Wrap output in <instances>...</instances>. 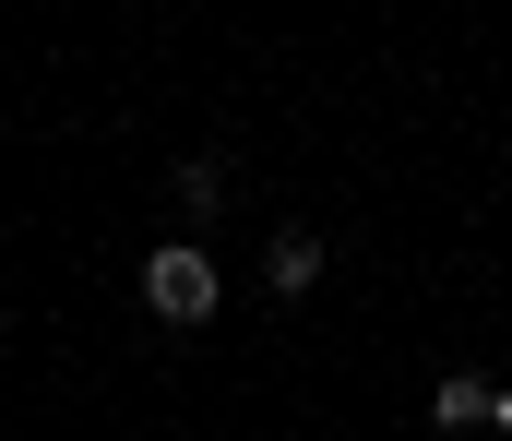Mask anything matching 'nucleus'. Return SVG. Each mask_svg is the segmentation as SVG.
Listing matches in <instances>:
<instances>
[{"mask_svg":"<svg viewBox=\"0 0 512 441\" xmlns=\"http://www.w3.org/2000/svg\"><path fill=\"white\" fill-rule=\"evenodd\" d=\"M143 298H155L167 322H215V263H203L191 239H167V251L143 263Z\"/></svg>","mask_w":512,"mask_h":441,"instance_id":"nucleus-1","label":"nucleus"},{"mask_svg":"<svg viewBox=\"0 0 512 441\" xmlns=\"http://www.w3.org/2000/svg\"><path fill=\"white\" fill-rule=\"evenodd\" d=\"M310 275H322V239H310V227H286V239L262 251V287H274V298H298Z\"/></svg>","mask_w":512,"mask_h":441,"instance_id":"nucleus-2","label":"nucleus"},{"mask_svg":"<svg viewBox=\"0 0 512 441\" xmlns=\"http://www.w3.org/2000/svg\"><path fill=\"white\" fill-rule=\"evenodd\" d=\"M489 406H501V394H489V382H441V394H429V418H441V430H477V418H489Z\"/></svg>","mask_w":512,"mask_h":441,"instance_id":"nucleus-3","label":"nucleus"},{"mask_svg":"<svg viewBox=\"0 0 512 441\" xmlns=\"http://www.w3.org/2000/svg\"><path fill=\"white\" fill-rule=\"evenodd\" d=\"M167 191H179V215H191V227H203V215H215V191H227V179H215V167H203V155H179V179H167Z\"/></svg>","mask_w":512,"mask_h":441,"instance_id":"nucleus-4","label":"nucleus"}]
</instances>
